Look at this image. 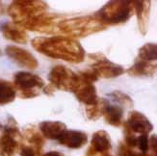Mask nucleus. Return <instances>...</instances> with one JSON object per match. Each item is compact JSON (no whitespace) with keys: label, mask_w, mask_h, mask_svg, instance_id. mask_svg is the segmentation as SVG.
Returning a JSON list of instances; mask_svg holds the SVG:
<instances>
[{"label":"nucleus","mask_w":157,"mask_h":156,"mask_svg":"<svg viewBox=\"0 0 157 156\" xmlns=\"http://www.w3.org/2000/svg\"><path fill=\"white\" fill-rule=\"evenodd\" d=\"M31 44L39 53L49 58L63 60L72 64L82 63L85 59L83 46L78 40L70 37H37L32 40Z\"/></svg>","instance_id":"nucleus-1"},{"label":"nucleus","mask_w":157,"mask_h":156,"mask_svg":"<svg viewBox=\"0 0 157 156\" xmlns=\"http://www.w3.org/2000/svg\"><path fill=\"white\" fill-rule=\"evenodd\" d=\"M106 27L94 15L60 20L57 25L60 32L72 39L88 37L105 30Z\"/></svg>","instance_id":"nucleus-2"},{"label":"nucleus","mask_w":157,"mask_h":156,"mask_svg":"<svg viewBox=\"0 0 157 156\" xmlns=\"http://www.w3.org/2000/svg\"><path fill=\"white\" fill-rule=\"evenodd\" d=\"M134 13L132 1L115 0L106 3L94 16L105 26L118 25L126 22Z\"/></svg>","instance_id":"nucleus-3"},{"label":"nucleus","mask_w":157,"mask_h":156,"mask_svg":"<svg viewBox=\"0 0 157 156\" xmlns=\"http://www.w3.org/2000/svg\"><path fill=\"white\" fill-rule=\"evenodd\" d=\"M48 10V6L40 0H16L8 7L9 16L13 22L21 26L27 20L33 18Z\"/></svg>","instance_id":"nucleus-4"},{"label":"nucleus","mask_w":157,"mask_h":156,"mask_svg":"<svg viewBox=\"0 0 157 156\" xmlns=\"http://www.w3.org/2000/svg\"><path fill=\"white\" fill-rule=\"evenodd\" d=\"M0 156H15L21 138L16 120L9 117L4 123L0 121Z\"/></svg>","instance_id":"nucleus-5"},{"label":"nucleus","mask_w":157,"mask_h":156,"mask_svg":"<svg viewBox=\"0 0 157 156\" xmlns=\"http://www.w3.org/2000/svg\"><path fill=\"white\" fill-rule=\"evenodd\" d=\"M13 86L21 98L39 97L44 88V81L40 76L26 71H18L13 75Z\"/></svg>","instance_id":"nucleus-6"},{"label":"nucleus","mask_w":157,"mask_h":156,"mask_svg":"<svg viewBox=\"0 0 157 156\" xmlns=\"http://www.w3.org/2000/svg\"><path fill=\"white\" fill-rule=\"evenodd\" d=\"M77 74L78 82L73 93L80 102L84 103L86 106L95 104L98 100V97L94 83L98 80V77L92 70L82 71Z\"/></svg>","instance_id":"nucleus-7"},{"label":"nucleus","mask_w":157,"mask_h":156,"mask_svg":"<svg viewBox=\"0 0 157 156\" xmlns=\"http://www.w3.org/2000/svg\"><path fill=\"white\" fill-rule=\"evenodd\" d=\"M48 80L54 89L73 93L78 82V74L65 66L59 65L49 71Z\"/></svg>","instance_id":"nucleus-8"},{"label":"nucleus","mask_w":157,"mask_h":156,"mask_svg":"<svg viewBox=\"0 0 157 156\" xmlns=\"http://www.w3.org/2000/svg\"><path fill=\"white\" fill-rule=\"evenodd\" d=\"M59 16L53 13H43L40 15L34 17L33 18L27 20L21 27L25 30H29L33 32L51 34L56 31V21Z\"/></svg>","instance_id":"nucleus-9"},{"label":"nucleus","mask_w":157,"mask_h":156,"mask_svg":"<svg viewBox=\"0 0 157 156\" xmlns=\"http://www.w3.org/2000/svg\"><path fill=\"white\" fill-rule=\"evenodd\" d=\"M91 70L98 78H115L124 73V69L121 65L109 61L106 57H98Z\"/></svg>","instance_id":"nucleus-10"},{"label":"nucleus","mask_w":157,"mask_h":156,"mask_svg":"<svg viewBox=\"0 0 157 156\" xmlns=\"http://www.w3.org/2000/svg\"><path fill=\"white\" fill-rule=\"evenodd\" d=\"M5 52L11 60L21 67H26L28 70H35L38 67L39 63L37 59L33 56L28 50L20 48L16 45H8Z\"/></svg>","instance_id":"nucleus-11"},{"label":"nucleus","mask_w":157,"mask_h":156,"mask_svg":"<svg viewBox=\"0 0 157 156\" xmlns=\"http://www.w3.org/2000/svg\"><path fill=\"white\" fill-rule=\"evenodd\" d=\"M125 124L134 133H140L141 135L148 134L153 129V125L149 120L138 111H131L129 113Z\"/></svg>","instance_id":"nucleus-12"},{"label":"nucleus","mask_w":157,"mask_h":156,"mask_svg":"<svg viewBox=\"0 0 157 156\" xmlns=\"http://www.w3.org/2000/svg\"><path fill=\"white\" fill-rule=\"evenodd\" d=\"M111 150V140L109 137V134L104 130H99L94 132L92 141L91 146L89 147L87 155L92 156L94 154H104Z\"/></svg>","instance_id":"nucleus-13"},{"label":"nucleus","mask_w":157,"mask_h":156,"mask_svg":"<svg viewBox=\"0 0 157 156\" xmlns=\"http://www.w3.org/2000/svg\"><path fill=\"white\" fill-rule=\"evenodd\" d=\"M151 1H132L134 12L136 13L138 19V27L142 35H146L148 28L149 15H151Z\"/></svg>","instance_id":"nucleus-14"},{"label":"nucleus","mask_w":157,"mask_h":156,"mask_svg":"<svg viewBox=\"0 0 157 156\" xmlns=\"http://www.w3.org/2000/svg\"><path fill=\"white\" fill-rule=\"evenodd\" d=\"M58 141L62 146L76 150V148H80L87 144L88 136L83 131L67 130Z\"/></svg>","instance_id":"nucleus-15"},{"label":"nucleus","mask_w":157,"mask_h":156,"mask_svg":"<svg viewBox=\"0 0 157 156\" xmlns=\"http://www.w3.org/2000/svg\"><path fill=\"white\" fill-rule=\"evenodd\" d=\"M39 129L44 138L50 140H59L67 131V126L61 121L45 120L39 124Z\"/></svg>","instance_id":"nucleus-16"},{"label":"nucleus","mask_w":157,"mask_h":156,"mask_svg":"<svg viewBox=\"0 0 157 156\" xmlns=\"http://www.w3.org/2000/svg\"><path fill=\"white\" fill-rule=\"evenodd\" d=\"M3 36L13 43L25 44L28 42V35L21 26L15 24L13 22H6L2 26Z\"/></svg>","instance_id":"nucleus-17"},{"label":"nucleus","mask_w":157,"mask_h":156,"mask_svg":"<svg viewBox=\"0 0 157 156\" xmlns=\"http://www.w3.org/2000/svg\"><path fill=\"white\" fill-rule=\"evenodd\" d=\"M128 75L133 77H152L157 74V64L136 60L134 65L127 70Z\"/></svg>","instance_id":"nucleus-18"},{"label":"nucleus","mask_w":157,"mask_h":156,"mask_svg":"<svg viewBox=\"0 0 157 156\" xmlns=\"http://www.w3.org/2000/svg\"><path fill=\"white\" fill-rule=\"evenodd\" d=\"M103 117L108 124L115 127H119L122 124L124 108L120 105H112L109 103L104 111Z\"/></svg>","instance_id":"nucleus-19"},{"label":"nucleus","mask_w":157,"mask_h":156,"mask_svg":"<svg viewBox=\"0 0 157 156\" xmlns=\"http://www.w3.org/2000/svg\"><path fill=\"white\" fill-rule=\"evenodd\" d=\"M17 97V90L13 84L7 80L0 79V105L13 102Z\"/></svg>","instance_id":"nucleus-20"},{"label":"nucleus","mask_w":157,"mask_h":156,"mask_svg":"<svg viewBox=\"0 0 157 156\" xmlns=\"http://www.w3.org/2000/svg\"><path fill=\"white\" fill-rule=\"evenodd\" d=\"M109 101L105 98H98L95 104L86 106V115L87 118L91 120H97L101 116H103L104 111L106 109Z\"/></svg>","instance_id":"nucleus-21"},{"label":"nucleus","mask_w":157,"mask_h":156,"mask_svg":"<svg viewBox=\"0 0 157 156\" xmlns=\"http://www.w3.org/2000/svg\"><path fill=\"white\" fill-rule=\"evenodd\" d=\"M24 138L30 144L29 146L35 148L38 153L40 152L42 147L44 144L43 135H40L34 127H29V128H26L25 129Z\"/></svg>","instance_id":"nucleus-22"},{"label":"nucleus","mask_w":157,"mask_h":156,"mask_svg":"<svg viewBox=\"0 0 157 156\" xmlns=\"http://www.w3.org/2000/svg\"><path fill=\"white\" fill-rule=\"evenodd\" d=\"M138 57L146 62L157 61V43H147L141 46L138 51Z\"/></svg>","instance_id":"nucleus-23"},{"label":"nucleus","mask_w":157,"mask_h":156,"mask_svg":"<svg viewBox=\"0 0 157 156\" xmlns=\"http://www.w3.org/2000/svg\"><path fill=\"white\" fill-rule=\"evenodd\" d=\"M107 96L109 97H111L114 101H116V102L121 107L124 106V107L129 108L133 106V100L131 99V97L121 91H114L110 93H108Z\"/></svg>","instance_id":"nucleus-24"},{"label":"nucleus","mask_w":157,"mask_h":156,"mask_svg":"<svg viewBox=\"0 0 157 156\" xmlns=\"http://www.w3.org/2000/svg\"><path fill=\"white\" fill-rule=\"evenodd\" d=\"M124 141L125 145L129 147H135L137 146L138 137L135 136V133L127 126V124H124Z\"/></svg>","instance_id":"nucleus-25"},{"label":"nucleus","mask_w":157,"mask_h":156,"mask_svg":"<svg viewBox=\"0 0 157 156\" xmlns=\"http://www.w3.org/2000/svg\"><path fill=\"white\" fill-rule=\"evenodd\" d=\"M119 155L120 156H143V153L134 151L131 147L127 146L125 144H121L119 146Z\"/></svg>","instance_id":"nucleus-26"},{"label":"nucleus","mask_w":157,"mask_h":156,"mask_svg":"<svg viewBox=\"0 0 157 156\" xmlns=\"http://www.w3.org/2000/svg\"><path fill=\"white\" fill-rule=\"evenodd\" d=\"M137 146L139 147V150L142 151L143 154L147 153V151L148 150V137H147V134H143V135H141V136L138 137Z\"/></svg>","instance_id":"nucleus-27"},{"label":"nucleus","mask_w":157,"mask_h":156,"mask_svg":"<svg viewBox=\"0 0 157 156\" xmlns=\"http://www.w3.org/2000/svg\"><path fill=\"white\" fill-rule=\"evenodd\" d=\"M20 156H37L39 153L37 150L31 146H22L20 147Z\"/></svg>","instance_id":"nucleus-28"},{"label":"nucleus","mask_w":157,"mask_h":156,"mask_svg":"<svg viewBox=\"0 0 157 156\" xmlns=\"http://www.w3.org/2000/svg\"><path fill=\"white\" fill-rule=\"evenodd\" d=\"M148 148H151V150L154 154V156H157V135L153 134L148 138Z\"/></svg>","instance_id":"nucleus-29"},{"label":"nucleus","mask_w":157,"mask_h":156,"mask_svg":"<svg viewBox=\"0 0 157 156\" xmlns=\"http://www.w3.org/2000/svg\"><path fill=\"white\" fill-rule=\"evenodd\" d=\"M43 156H64V155L58 151H49L47 153H44Z\"/></svg>","instance_id":"nucleus-30"},{"label":"nucleus","mask_w":157,"mask_h":156,"mask_svg":"<svg viewBox=\"0 0 157 156\" xmlns=\"http://www.w3.org/2000/svg\"><path fill=\"white\" fill-rule=\"evenodd\" d=\"M143 156H151V155H147V154H143Z\"/></svg>","instance_id":"nucleus-31"},{"label":"nucleus","mask_w":157,"mask_h":156,"mask_svg":"<svg viewBox=\"0 0 157 156\" xmlns=\"http://www.w3.org/2000/svg\"><path fill=\"white\" fill-rule=\"evenodd\" d=\"M0 55H1V50H0Z\"/></svg>","instance_id":"nucleus-32"}]
</instances>
